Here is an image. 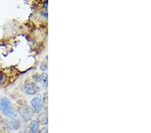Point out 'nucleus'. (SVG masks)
Listing matches in <instances>:
<instances>
[{
	"mask_svg": "<svg viewBox=\"0 0 151 133\" xmlns=\"http://www.w3.org/2000/svg\"><path fill=\"white\" fill-rule=\"evenodd\" d=\"M39 122L42 125H47L48 124V116L47 113H42L38 117Z\"/></svg>",
	"mask_w": 151,
	"mask_h": 133,
	"instance_id": "obj_8",
	"label": "nucleus"
},
{
	"mask_svg": "<svg viewBox=\"0 0 151 133\" xmlns=\"http://www.w3.org/2000/svg\"><path fill=\"white\" fill-rule=\"evenodd\" d=\"M19 114H20L21 117L22 118V119L24 121H26V122H27L29 120H30V118L32 117V112L28 106H22V107L19 108Z\"/></svg>",
	"mask_w": 151,
	"mask_h": 133,
	"instance_id": "obj_4",
	"label": "nucleus"
},
{
	"mask_svg": "<svg viewBox=\"0 0 151 133\" xmlns=\"http://www.w3.org/2000/svg\"><path fill=\"white\" fill-rule=\"evenodd\" d=\"M5 79V75L3 73L0 72V84L2 83L4 81Z\"/></svg>",
	"mask_w": 151,
	"mask_h": 133,
	"instance_id": "obj_10",
	"label": "nucleus"
},
{
	"mask_svg": "<svg viewBox=\"0 0 151 133\" xmlns=\"http://www.w3.org/2000/svg\"><path fill=\"white\" fill-rule=\"evenodd\" d=\"M39 128V123L36 120H32L30 126V133H36Z\"/></svg>",
	"mask_w": 151,
	"mask_h": 133,
	"instance_id": "obj_7",
	"label": "nucleus"
},
{
	"mask_svg": "<svg viewBox=\"0 0 151 133\" xmlns=\"http://www.w3.org/2000/svg\"><path fill=\"white\" fill-rule=\"evenodd\" d=\"M21 123L18 118L10 119L7 122V128L10 130H17L20 128Z\"/></svg>",
	"mask_w": 151,
	"mask_h": 133,
	"instance_id": "obj_5",
	"label": "nucleus"
},
{
	"mask_svg": "<svg viewBox=\"0 0 151 133\" xmlns=\"http://www.w3.org/2000/svg\"><path fill=\"white\" fill-rule=\"evenodd\" d=\"M31 105L36 113H39L42 110L43 104L40 95H37L31 100Z\"/></svg>",
	"mask_w": 151,
	"mask_h": 133,
	"instance_id": "obj_3",
	"label": "nucleus"
},
{
	"mask_svg": "<svg viewBox=\"0 0 151 133\" xmlns=\"http://www.w3.org/2000/svg\"><path fill=\"white\" fill-rule=\"evenodd\" d=\"M38 81L45 88H47L48 86V75L46 73H42L38 77Z\"/></svg>",
	"mask_w": 151,
	"mask_h": 133,
	"instance_id": "obj_6",
	"label": "nucleus"
},
{
	"mask_svg": "<svg viewBox=\"0 0 151 133\" xmlns=\"http://www.w3.org/2000/svg\"><path fill=\"white\" fill-rule=\"evenodd\" d=\"M24 91L28 95H35L40 91V88L35 83H29L24 86Z\"/></svg>",
	"mask_w": 151,
	"mask_h": 133,
	"instance_id": "obj_2",
	"label": "nucleus"
},
{
	"mask_svg": "<svg viewBox=\"0 0 151 133\" xmlns=\"http://www.w3.org/2000/svg\"><path fill=\"white\" fill-rule=\"evenodd\" d=\"M0 112L9 119L16 118L18 116L11 101L6 97L1 98L0 100Z\"/></svg>",
	"mask_w": 151,
	"mask_h": 133,
	"instance_id": "obj_1",
	"label": "nucleus"
},
{
	"mask_svg": "<svg viewBox=\"0 0 151 133\" xmlns=\"http://www.w3.org/2000/svg\"><path fill=\"white\" fill-rule=\"evenodd\" d=\"M40 69L42 70V71H46V70L47 69V63H42V65H41Z\"/></svg>",
	"mask_w": 151,
	"mask_h": 133,
	"instance_id": "obj_9",
	"label": "nucleus"
}]
</instances>
